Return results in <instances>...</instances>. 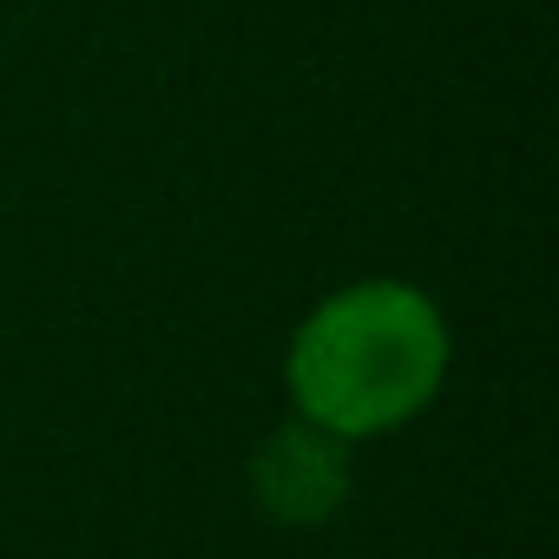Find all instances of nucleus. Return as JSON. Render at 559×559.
I'll return each instance as SVG.
<instances>
[{
    "mask_svg": "<svg viewBox=\"0 0 559 559\" xmlns=\"http://www.w3.org/2000/svg\"><path fill=\"white\" fill-rule=\"evenodd\" d=\"M448 369L454 330L441 304L402 276H356L310 304V317L290 330L284 395L290 415L362 448L428 415Z\"/></svg>",
    "mask_w": 559,
    "mask_h": 559,
    "instance_id": "obj_1",
    "label": "nucleus"
},
{
    "mask_svg": "<svg viewBox=\"0 0 559 559\" xmlns=\"http://www.w3.org/2000/svg\"><path fill=\"white\" fill-rule=\"evenodd\" d=\"M243 487H250V507L284 526V533H317L330 526L343 507H349V487H356V448L304 415H284L257 448H250V467H243Z\"/></svg>",
    "mask_w": 559,
    "mask_h": 559,
    "instance_id": "obj_2",
    "label": "nucleus"
}]
</instances>
